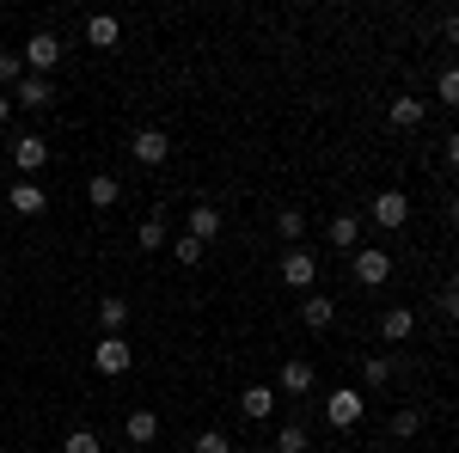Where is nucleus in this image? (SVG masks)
Segmentation results:
<instances>
[{"mask_svg": "<svg viewBox=\"0 0 459 453\" xmlns=\"http://www.w3.org/2000/svg\"><path fill=\"white\" fill-rule=\"evenodd\" d=\"M411 331H417V313H411V307H392V313L380 318V337H386V344H404Z\"/></svg>", "mask_w": 459, "mask_h": 453, "instance_id": "obj_19", "label": "nucleus"}, {"mask_svg": "<svg viewBox=\"0 0 459 453\" xmlns=\"http://www.w3.org/2000/svg\"><path fill=\"white\" fill-rule=\"evenodd\" d=\"M13 166H19L25 178H37L43 166H49V141H43V135H19V141H13Z\"/></svg>", "mask_w": 459, "mask_h": 453, "instance_id": "obj_10", "label": "nucleus"}, {"mask_svg": "<svg viewBox=\"0 0 459 453\" xmlns=\"http://www.w3.org/2000/svg\"><path fill=\"white\" fill-rule=\"evenodd\" d=\"M441 37H447V43H459V13H447V19H441Z\"/></svg>", "mask_w": 459, "mask_h": 453, "instance_id": "obj_33", "label": "nucleus"}, {"mask_svg": "<svg viewBox=\"0 0 459 453\" xmlns=\"http://www.w3.org/2000/svg\"><path fill=\"white\" fill-rule=\"evenodd\" d=\"M300 318H307V331H331L337 301H331V294H307V301H300Z\"/></svg>", "mask_w": 459, "mask_h": 453, "instance_id": "obj_17", "label": "nucleus"}, {"mask_svg": "<svg viewBox=\"0 0 459 453\" xmlns=\"http://www.w3.org/2000/svg\"><path fill=\"white\" fill-rule=\"evenodd\" d=\"M19 56H25V74H43V80H49L56 62H62V37H56V31H31Z\"/></svg>", "mask_w": 459, "mask_h": 453, "instance_id": "obj_2", "label": "nucleus"}, {"mask_svg": "<svg viewBox=\"0 0 459 453\" xmlns=\"http://www.w3.org/2000/svg\"><path fill=\"white\" fill-rule=\"evenodd\" d=\"M184 233L196 245H214L221 240V209L214 203H190V214H184Z\"/></svg>", "mask_w": 459, "mask_h": 453, "instance_id": "obj_9", "label": "nucleus"}, {"mask_svg": "<svg viewBox=\"0 0 459 453\" xmlns=\"http://www.w3.org/2000/svg\"><path fill=\"white\" fill-rule=\"evenodd\" d=\"M123 435H129L135 448H153V441H160V417H153V411H129V417H123Z\"/></svg>", "mask_w": 459, "mask_h": 453, "instance_id": "obj_18", "label": "nucleus"}, {"mask_svg": "<svg viewBox=\"0 0 459 453\" xmlns=\"http://www.w3.org/2000/svg\"><path fill=\"white\" fill-rule=\"evenodd\" d=\"M203 251H209V245H196L190 233H178V240H172V257L184 264V270H196V264H203Z\"/></svg>", "mask_w": 459, "mask_h": 453, "instance_id": "obj_24", "label": "nucleus"}, {"mask_svg": "<svg viewBox=\"0 0 459 453\" xmlns=\"http://www.w3.org/2000/svg\"><path fill=\"white\" fill-rule=\"evenodd\" d=\"M25 80V56H13V49H0V92H13Z\"/></svg>", "mask_w": 459, "mask_h": 453, "instance_id": "obj_23", "label": "nucleus"}, {"mask_svg": "<svg viewBox=\"0 0 459 453\" xmlns=\"http://www.w3.org/2000/svg\"><path fill=\"white\" fill-rule=\"evenodd\" d=\"M129 153H135L142 166H166V160H172V135H166V129H135Z\"/></svg>", "mask_w": 459, "mask_h": 453, "instance_id": "obj_8", "label": "nucleus"}, {"mask_svg": "<svg viewBox=\"0 0 459 453\" xmlns=\"http://www.w3.org/2000/svg\"><path fill=\"white\" fill-rule=\"evenodd\" d=\"M135 240H142V251H166V245H172V233H166V214H147Z\"/></svg>", "mask_w": 459, "mask_h": 453, "instance_id": "obj_21", "label": "nucleus"}, {"mask_svg": "<svg viewBox=\"0 0 459 453\" xmlns=\"http://www.w3.org/2000/svg\"><path fill=\"white\" fill-rule=\"evenodd\" d=\"M62 453H99V435L92 429H68L62 435Z\"/></svg>", "mask_w": 459, "mask_h": 453, "instance_id": "obj_29", "label": "nucleus"}, {"mask_svg": "<svg viewBox=\"0 0 459 453\" xmlns=\"http://www.w3.org/2000/svg\"><path fill=\"white\" fill-rule=\"evenodd\" d=\"M355 240H361V221H355V214H337V221H331V245H343V251H350Z\"/></svg>", "mask_w": 459, "mask_h": 453, "instance_id": "obj_26", "label": "nucleus"}, {"mask_svg": "<svg viewBox=\"0 0 459 453\" xmlns=\"http://www.w3.org/2000/svg\"><path fill=\"white\" fill-rule=\"evenodd\" d=\"M368 214H374V227H386V233H398V227L411 221V196H404V190H380V196L368 203Z\"/></svg>", "mask_w": 459, "mask_h": 453, "instance_id": "obj_6", "label": "nucleus"}, {"mask_svg": "<svg viewBox=\"0 0 459 453\" xmlns=\"http://www.w3.org/2000/svg\"><path fill=\"white\" fill-rule=\"evenodd\" d=\"M196 453H233V441L221 429H209V435H196Z\"/></svg>", "mask_w": 459, "mask_h": 453, "instance_id": "obj_32", "label": "nucleus"}, {"mask_svg": "<svg viewBox=\"0 0 459 453\" xmlns=\"http://www.w3.org/2000/svg\"><path fill=\"white\" fill-rule=\"evenodd\" d=\"M13 105H25V110H49V105H56V86H49L43 74H25V80L13 86Z\"/></svg>", "mask_w": 459, "mask_h": 453, "instance_id": "obj_11", "label": "nucleus"}, {"mask_svg": "<svg viewBox=\"0 0 459 453\" xmlns=\"http://www.w3.org/2000/svg\"><path fill=\"white\" fill-rule=\"evenodd\" d=\"M13 123V92H0V129Z\"/></svg>", "mask_w": 459, "mask_h": 453, "instance_id": "obj_35", "label": "nucleus"}, {"mask_svg": "<svg viewBox=\"0 0 459 453\" xmlns=\"http://www.w3.org/2000/svg\"><path fill=\"white\" fill-rule=\"evenodd\" d=\"M270 448H276V453H307V448H313V435H307V429H300V423H282V429H276V441H270Z\"/></svg>", "mask_w": 459, "mask_h": 453, "instance_id": "obj_22", "label": "nucleus"}, {"mask_svg": "<svg viewBox=\"0 0 459 453\" xmlns=\"http://www.w3.org/2000/svg\"><path fill=\"white\" fill-rule=\"evenodd\" d=\"M86 196H92V209H117V203H123V184H117L110 172H99L92 184H86Z\"/></svg>", "mask_w": 459, "mask_h": 453, "instance_id": "obj_20", "label": "nucleus"}, {"mask_svg": "<svg viewBox=\"0 0 459 453\" xmlns=\"http://www.w3.org/2000/svg\"><path fill=\"white\" fill-rule=\"evenodd\" d=\"M355 282H361V288H386L392 282V251L361 245V251H355Z\"/></svg>", "mask_w": 459, "mask_h": 453, "instance_id": "obj_4", "label": "nucleus"}, {"mask_svg": "<svg viewBox=\"0 0 459 453\" xmlns=\"http://www.w3.org/2000/svg\"><path fill=\"white\" fill-rule=\"evenodd\" d=\"M282 392H294V398L313 392V362H282V374H276V398H282Z\"/></svg>", "mask_w": 459, "mask_h": 453, "instance_id": "obj_14", "label": "nucleus"}, {"mask_svg": "<svg viewBox=\"0 0 459 453\" xmlns=\"http://www.w3.org/2000/svg\"><path fill=\"white\" fill-rule=\"evenodd\" d=\"M435 99H441V105H459V68L435 74Z\"/></svg>", "mask_w": 459, "mask_h": 453, "instance_id": "obj_28", "label": "nucleus"}, {"mask_svg": "<svg viewBox=\"0 0 459 453\" xmlns=\"http://www.w3.org/2000/svg\"><path fill=\"white\" fill-rule=\"evenodd\" d=\"M92 368H99L105 380H123V374L135 368V349H129V337H99V344H92Z\"/></svg>", "mask_w": 459, "mask_h": 453, "instance_id": "obj_1", "label": "nucleus"}, {"mask_svg": "<svg viewBox=\"0 0 459 453\" xmlns=\"http://www.w3.org/2000/svg\"><path fill=\"white\" fill-rule=\"evenodd\" d=\"M6 209H13V214H25V221H37V214L49 209V190H43L37 178H19V184L6 190Z\"/></svg>", "mask_w": 459, "mask_h": 453, "instance_id": "obj_7", "label": "nucleus"}, {"mask_svg": "<svg viewBox=\"0 0 459 453\" xmlns=\"http://www.w3.org/2000/svg\"><path fill=\"white\" fill-rule=\"evenodd\" d=\"M282 282L294 288V294H307V288L318 282V257L307 251V245H288L282 251Z\"/></svg>", "mask_w": 459, "mask_h": 453, "instance_id": "obj_3", "label": "nucleus"}, {"mask_svg": "<svg viewBox=\"0 0 459 453\" xmlns=\"http://www.w3.org/2000/svg\"><path fill=\"white\" fill-rule=\"evenodd\" d=\"M361 411H368V392H350V386L325 398V423H331V429H355Z\"/></svg>", "mask_w": 459, "mask_h": 453, "instance_id": "obj_5", "label": "nucleus"}, {"mask_svg": "<svg viewBox=\"0 0 459 453\" xmlns=\"http://www.w3.org/2000/svg\"><path fill=\"white\" fill-rule=\"evenodd\" d=\"M454 227H459V196H454Z\"/></svg>", "mask_w": 459, "mask_h": 453, "instance_id": "obj_36", "label": "nucleus"}, {"mask_svg": "<svg viewBox=\"0 0 459 453\" xmlns=\"http://www.w3.org/2000/svg\"><path fill=\"white\" fill-rule=\"evenodd\" d=\"M417 429H423V417H417V411H398V417H392V441H411Z\"/></svg>", "mask_w": 459, "mask_h": 453, "instance_id": "obj_30", "label": "nucleus"}, {"mask_svg": "<svg viewBox=\"0 0 459 453\" xmlns=\"http://www.w3.org/2000/svg\"><path fill=\"white\" fill-rule=\"evenodd\" d=\"M276 227H282V240H288V245L307 240V214H300V209H282V214H276Z\"/></svg>", "mask_w": 459, "mask_h": 453, "instance_id": "obj_27", "label": "nucleus"}, {"mask_svg": "<svg viewBox=\"0 0 459 453\" xmlns=\"http://www.w3.org/2000/svg\"><path fill=\"white\" fill-rule=\"evenodd\" d=\"M392 129H423V117H429V105L423 99H411V92H398V99H392Z\"/></svg>", "mask_w": 459, "mask_h": 453, "instance_id": "obj_12", "label": "nucleus"}, {"mask_svg": "<svg viewBox=\"0 0 459 453\" xmlns=\"http://www.w3.org/2000/svg\"><path fill=\"white\" fill-rule=\"evenodd\" d=\"M99 325H105V337H123V325H129V301H123V294H99Z\"/></svg>", "mask_w": 459, "mask_h": 453, "instance_id": "obj_16", "label": "nucleus"}, {"mask_svg": "<svg viewBox=\"0 0 459 453\" xmlns=\"http://www.w3.org/2000/svg\"><path fill=\"white\" fill-rule=\"evenodd\" d=\"M435 307H441V313H447V318H459V276L447 282V288H441V294H435Z\"/></svg>", "mask_w": 459, "mask_h": 453, "instance_id": "obj_31", "label": "nucleus"}, {"mask_svg": "<svg viewBox=\"0 0 459 453\" xmlns=\"http://www.w3.org/2000/svg\"><path fill=\"white\" fill-rule=\"evenodd\" d=\"M392 380V355H368L361 362V386H386Z\"/></svg>", "mask_w": 459, "mask_h": 453, "instance_id": "obj_25", "label": "nucleus"}, {"mask_svg": "<svg viewBox=\"0 0 459 453\" xmlns=\"http://www.w3.org/2000/svg\"><path fill=\"white\" fill-rule=\"evenodd\" d=\"M246 423H270L276 417V386H246Z\"/></svg>", "mask_w": 459, "mask_h": 453, "instance_id": "obj_13", "label": "nucleus"}, {"mask_svg": "<svg viewBox=\"0 0 459 453\" xmlns=\"http://www.w3.org/2000/svg\"><path fill=\"white\" fill-rule=\"evenodd\" d=\"M447 166H454V172H459V129H454V135H447Z\"/></svg>", "mask_w": 459, "mask_h": 453, "instance_id": "obj_34", "label": "nucleus"}, {"mask_svg": "<svg viewBox=\"0 0 459 453\" xmlns=\"http://www.w3.org/2000/svg\"><path fill=\"white\" fill-rule=\"evenodd\" d=\"M86 43H92V49H117V43H123V25H117L110 13H92V19H86Z\"/></svg>", "mask_w": 459, "mask_h": 453, "instance_id": "obj_15", "label": "nucleus"}]
</instances>
